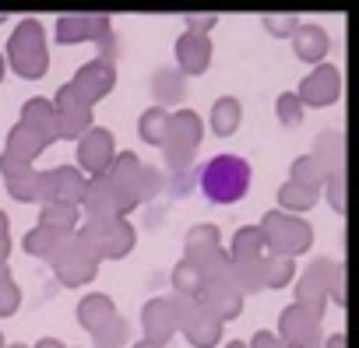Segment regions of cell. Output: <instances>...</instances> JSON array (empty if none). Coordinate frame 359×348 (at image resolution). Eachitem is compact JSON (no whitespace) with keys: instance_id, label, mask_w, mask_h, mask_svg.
<instances>
[{"instance_id":"cell-1","label":"cell","mask_w":359,"mask_h":348,"mask_svg":"<svg viewBox=\"0 0 359 348\" xmlns=\"http://www.w3.org/2000/svg\"><path fill=\"white\" fill-rule=\"evenodd\" d=\"M250 176H254V172H250L247 158H240V155H219V158H212V162L201 165L198 183H201V194L212 204H236V201L247 197Z\"/></svg>"}]
</instances>
